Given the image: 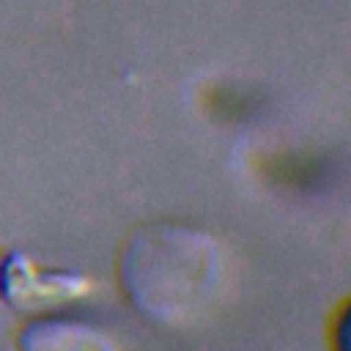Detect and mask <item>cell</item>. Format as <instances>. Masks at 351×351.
<instances>
[{"label": "cell", "instance_id": "cell-1", "mask_svg": "<svg viewBox=\"0 0 351 351\" xmlns=\"http://www.w3.org/2000/svg\"><path fill=\"white\" fill-rule=\"evenodd\" d=\"M126 299L162 326L192 324L217 296L222 250L217 239L186 222L137 228L118 258Z\"/></svg>", "mask_w": 351, "mask_h": 351}, {"label": "cell", "instance_id": "cell-2", "mask_svg": "<svg viewBox=\"0 0 351 351\" xmlns=\"http://www.w3.org/2000/svg\"><path fill=\"white\" fill-rule=\"evenodd\" d=\"M90 291V280L74 269H44L25 250L0 252V299L19 313H41L74 302Z\"/></svg>", "mask_w": 351, "mask_h": 351}, {"label": "cell", "instance_id": "cell-3", "mask_svg": "<svg viewBox=\"0 0 351 351\" xmlns=\"http://www.w3.org/2000/svg\"><path fill=\"white\" fill-rule=\"evenodd\" d=\"M16 351H121L96 324L66 315H33L16 332Z\"/></svg>", "mask_w": 351, "mask_h": 351}, {"label": "cell", "instance_id": "cell-4", "mask_svg": "<svg viewBox=\"0 0 351 351\" xmlns=\"http://www.w3.org/2000/svg\"><path fill=\"white\" fill-rule=\"evenodd\" d=\"M335 348L337 351H351V302L343 307V313L335 324Z\"/></svg>", "mask_w": 351, "mask_h": 351}]
</instances>
